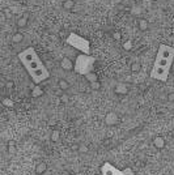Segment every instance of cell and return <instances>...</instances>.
Returning a JSON list of instances; mask_svg holds the SVG:
<instances>
[{
    "label": "cell",
    "instance_id": "obj_18",
    "mask_svg": "<svg viewBox=\"0 0 174 175\" xmlns=\"http://www.w3.org/2000/svg\"><path fill=\"white\" fill-rule=\"evenodd\" d=\"M113 38H114V39H116V41H121V38H122L121 33H119V31H115V33L113 34Z\"/></svg>",
    "mask_w": 174,
    "mask_h": 175
},
{
    "label": "cell",
    "instance_id": "obj_14",
    "mask_svg": "<svg viewBox=\"0 0 174 175\" xmlns=\"http://www.w3.org/2000/svg\"><path fill=\"white\" fill-rule=\"evenodd\" d=\"M59 88L63 89V90H66V89L69 88V85H68V82H67L66 80H60L59 81Z\"/></svg>",
    "mask_w": 174,
    "mask_h": 175
},
{
    "label": "cell",
    "instance_id": "obj_23",
    "mask_svg": "<svg viewBox=\"0 0 174 175\" xmlns=\"http://www.w3.org/2000/svg\"><path fill=\"white\" fill-rule=\"evenodd\" d=\"M124 175H126V174H124Z\"/></svg>",
    "mask_w": 174,
    "mask_h": 175
},
{
    "label": "cell",
    "instance_id": "obj_13",
    "mask_svg": "<svg viewBox=\"0 0 174 175\" xmlns=\"http://www.w3.org/2000/svg\"><path fill=\"white\" fill-rule=\"evenodd\" d=\"M22 39H24V35H22L21 33H15L13 35H12V42H13V43H21Z\"/></svg>",
    "mask_w": 174,
    "mask_h": 175
},
{
    "label": "cell",
    "instance_id": "obj_12",
    "mask_svg": "<svg viewBox=\"0 0 174 175\" xmlns=\"http://www.w3.org/2000/svg\"><path fill=\"white\" fill-rule=\"evenodd\" d=\"M131 15L132 16H140L143 13V9H141V7H139V5H134V7H131Z\"/></svg>",
    "mask_w": 174,
    "mask_h": 175
},
{
    "label": "cell",
    "instance_id": "obj_22",
    "mask_svg": "<svg viewBox=\"0 0 174 175\" xmlns=\"http://www.w3.org/2000/svg\"><path fill=\"white\" fill-rule=\"evenodd\" d=\"M171 73H173V75H174V64L171 65Z\"/></svg>",
    "mask_w": 174,
    "mask_h": 175
},
{
    "label": "cell",
    "instance_id": "obj_17",
    "mask_svg": "<svg viewBox=\"0 0 174 175\" xmlns=\"http://www.w3.org/2000/svg\"><path fill=\"white\" fill-rule=\"evenodd\" d=\"M116 91H118V93H124V91H127V88H124V85H119L118 88H116Z\"/></svg>",
    "mask_w": 174,
    "mask_h": 175
},
{
    "label": "cell",
    "instance_id": "obj_15",
    "mask_svg": "<svg viewBox=\"0 0 174 175\" xmlns=\"http://www.w3.org/2000/svg\"><path fill=\"white\" fill-rule=\"evenodd\" d=\"M131 69H132V72H139L140 71V63H134V64L131 65Z\"/></svg>",
    "mask_w": 174,
    "mask_h": 175
},
{
    "label": "cell",
    "instance_id": "obj_9",
    "mask_svg": "<svg viewBox=\"0 0 174 175\" xmlns=\"http://www.w3.org/2000/svg\"><path fill=\"white\" fill-rule=\"evenodd\" d=\"M137 25H139V29L141 31H147L148 28H149V22H148L145 18H140V20L137 21Z\"/></svg>",
    "mask_w": 174,
    "mask_h": 175
},
{
    "label": "cell",
    "instance_id": "obj_6",
    "mask_svg": "<svg viewBox=\"0 0 174 175\" xmlns=\"http://www.w3.org/2000/svg\"><path fill=\"white\" fill-rule=\"evenodd\" d=\"M22 65H24L25 69H26L28 73H29V72H32V71H35V69H38V68L43 67V63H42V60L40 59V56H35L34 59H32V60H29V62L24 63Z\"/></svg>",
    "mask_w": 174,
    "mask_h": 175
},
{
    "label": "cell",
    "instance_id": "obj_7",
    "mask_svg": "<svg viewBox=\"0 0 174 175\" xmlns=\"http://www.w3.org/2000/svg\"><path fill=\"white\" fill-rule=\"evenodd\" d=\"M116 171H118V169L114 167L113 165L109 163V162H105V163L102 165V167H101V172H102V175H114Z\"/></svg>",
    "mask_w": 174,
    "mask_h": 175
},
{
    "label": "cell",
    "instance_id": "obj_10",
    "mask_svg": "<svg viewBox=\"0 0 174 175\" xmlns=\"http://www.w3.org/2000/svg\"><path fill=\"white\" fill-rule=\"evenodd\" d=\"M75 8V1L73 0H64L63 1V9L64 10H72Z\"/></svg>",
    "mask_w": 174,
    "mask_h": 175
},
{
    "label": "cell",
    "instance_id": "obj_5",
    "mask_svg": "<svg viewBox=\"0 0 174 175\" xmlns=\"http://www.w3.org/2000/svg\"><path fill=\"white\" fill-rule=\"evenodd\" d=\"M171 71L170 69H165V68H157V67H152V71H150V77L153 80H157V81H168L169 77V73Z\"/></svg>",
    "mask_w": 174,
    "mask_h": 175
},
{
    "label": "cell",
    "instance_id": "obj_11",
    "mask_svg": "<svg viewBox=\"0 0 174 175\" xmlns=\"http://www.w3.org/2000/svg\"><path fill=\"white\" fill-rule=\"evenodd\" d=\"M28 25V15H25L24 17L17 20V28H25Z\"/></svg>",
    "mask_w": 174,
    "mask_h": 175
},
{
    "label": "cell",
    "instance_id": "obj_1",
    "mask_svg": "<svg viewBox=\"0 0 174 175\" xmlns=\"http://www.w3.org/2000/svg\"><path fill=\"white\" fill-rule=\"evenodd\" d=\"M94 57L90 56L89 54H80L76 57V62H75V71L76 73L82 76H88L89 73L94 72Z\"/></svg>",
    "mask_w": 174,
    "mask_h": 175
},
{
    "label": "cell",
    "instance_id": "obj_19",
    "mask_svg": "<svg viewBox=\"0 0 174 175\" xmlns=\"http://www.w3.org/2000/svg\"><path fill=\"white\" fill-rule=\"evenodd\" d=\"M123 47H124V48H126V50H130V48H131V47H132V43H131V42H130V41H127L126 43H123Z\"/></svg>",
    "mask_w": 174,
    "mask_h": 175
},
{
    "label": "cell",
    "instance_id": "obj_20",
    "mask_svg": "<svg viewBox=\"0 0 174 175\" xmlns=\"http://www.w3.org/2000/svg\"><path fill=\"white\" fill-rule=\"evenodd\" d=\"M169 101H174V93L169 94Z\"/></svg>",
    "mask_w": 174,
    "mask_h": 175
},
{
    "label": "cell",
    "instance_id": "obj_3",
    "mask_svg": "<svg viewBox=\"0 0 174 175\" xmlns=\"http://www.w3.org/2000/svg\"><path fill=\"white\" fill-rule=\"evenodd\" d=\"M29 76H30V78L33 80V82L37 84V85H38V84H41L42 81L47 80V78L50 77V73H49L47 68H46L45 65H43V67L38 68V69L29 72Z\"/></svg>",
    "mask_w": 174,
    "mask_h": 175
},
{
    "label": "cell",
    "instance_id": "obj_4",
    "mask_svg": "<svg viewBox=\"0 0 174 175\" xmlns=\"http://www.w3.org/2000/svg\"><path fill=\"white\" fill-rule=\"evenodd\" d=\"M173 59L174 56H162V55L157 54L156 55L155 63H153V67L157 68H165V69H170L171 71V65H173Z\"/></svg>",
    "mask_w": 174,
    "mask_h": 175
},
{
    "label": "cell",
    "instance_id": "obj_8",
    "mask_svg": "<svg viewBox=\"0 0 174 175\" xmlns=\"http://www.w3.org/2000/svg\"><path fill=\"white\" fill-rule=\"evenodd\" d=\"M60 65H62V68H63V69H67V71L72 69V68L75 67V64L68 59V57H63V60H62Z\"/></svg>",
    "mask_w": 174,
    "mask_h": 175
},
{
    "label": "cell",
    "instance_id": "obj_2",
    "mask_svg": "<svg viewBox=\"0 0 174 175\" xmlns=\"http://www.w3.org/2000/svg\"><path fill=\"white\" fill-rule=\"evenodd\" d=\"M67 43H68L71 47H73V48L79 50V51L82 52V54H89L90 55V43H89V41H88L87 38H84V37L79 35V34L71 33L68 35V38H67Z\"/></svg>",
    "mask_w": 174,
    "mask_h": 175
},
{
    "label": "cell",
    "instance_id": "obj_21",
    "mask_svg": "<svg viewBox=\"0 0 174 175\" xmlns=\"http://www.w3.org/2000/svg\"><path fill=\"white\" fill-rule=\"evenodd\" d=\"M12 85H13L12 82H7V88H12Z\"/></svg>",
    "mask_w": 174,
    "mask_h": 175
},
{
    "label": "cell",
    "instance_id": "obj_16",
    "mask_svg": "<svg viewBox=\"0 0 174 175\" xmlns=\"http://www.w3.org/2000/svg\"><path fill=\"white\" fill-rule=\"evenodd\" d=\"M40 94H42V90H41L38 86H35V88H34V91H33V95L37 97V95H40Z\"/></svg>",
    "mask_w": 174,
    "mask_h": 175
}]
</instances>
